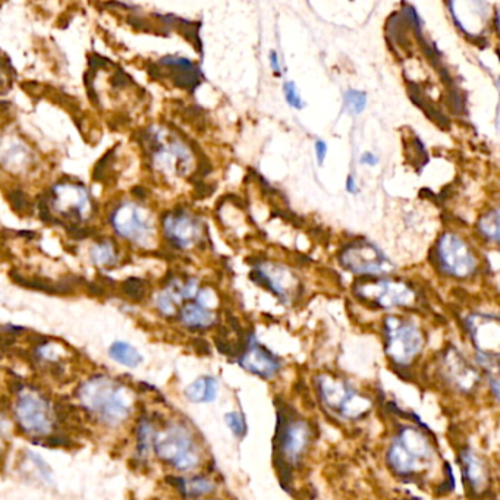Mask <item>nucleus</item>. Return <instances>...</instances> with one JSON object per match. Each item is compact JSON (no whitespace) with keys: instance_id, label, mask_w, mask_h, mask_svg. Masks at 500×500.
Returning a JSON list of instances; mask_svg holds the SVG:
<instances>
[{"instance_id":"obj_1","label":"nucleus","mask_w":500,"mask_h":500,"mask_svg":"<svg viewBox=\"0 0 500 500\" xmlns=\"http://www.w3.org/2000/svg\"><path fill=\"white\" fill-rule=\"evenodd\" d=\"M80 398L85 408L112 425L127 420L131 411L124 387L107 377H97L85 383L81 387Z\"/></svg>"},{"instance_id":"obj_2","label":"nucleus","mask_w":500,"mask_h":500,"mask_svg":"<svg viewBox=\"0 0 500 500\" xmlns=\"http://www.w3.org/2000/svg\"><path fill=\"white\" fill-rule=\"evenodd\" d=\"M385 333L386 352L396 364H409L424 346V337L420 328L399 317H387L385 320Z\"/></svg>"},{"instance_id":"obj_3","label":"nucleus","mask_w":500,"mask_h":500,"mask_svg":"<svg viewBox=\"0 0 500 500\" xmlns=\"http://www.w3.org/2000/svg\"><path fill=\"white\" fill-rule=\"evenodd\" d=\"M153 445L158 456L180 471H189L198 465V452L185 427H170L154 438Z\"/></svg>"},{"instance_id":"obj_4","label":"nucleus","mask_w":500,"mask_h":500,"mask_svg":"<svg viewBox=\"0 0 500 500\" xmlns=\"http://www.w3.org/2000/svg\"><path fill=\"white\" fill-rule=\"evenodd\" d=\"M311 430L307 421L294 416L292 412H279V423L276 432L277 452L286 465H295L310 443Z\"/></svg>"},{"instance_id":"obj_5","label":"nucleus","mask_w":500,"mask_h":500,"mask_svg":"<svg viewBox=\"0 0 500 500\" xmlns=\"http://www.w3.org/2000/svg\"><path fill=\"white\" fill-rule=\"evenodd\" d=\"M437 261L443 273L454 277H470L477 269V260L468 243L455 234H445L437 243Z\"/></svg>"},{"instance_id":"obj_6","label":"nucleus","mask_w":500,"mask_h":500,"mask_svg":"<svg viewBox=\"0 0 500 500\" xmlns=\"http://www.w3.org/2000/svg\"><path fill=\"white\" fill-rule=\"evenodd\" d=\"M340 263L349 272L362 276H379L392 272V264L385 254L373 243L364 241L348 246L340 254Z\"/></svg>"},{"instance_id":"obj_7","label":"nucleus","mask_w":500,"mask_h":500,"mask_svg":"<svg viewBox=\"0 0 500 500\" xmlns=\"http://www.w3.org/2000/svg\"><path fill=\"white\" fill-rule=\"evenodd\" d=\"M357 294L382 308L405 307L416 301V292L396 280H367L357 286Z\"/></svg>"},{"instance_id":"obj_8","label":"nucleus","mask_w":500,"mask_h":500,"mask_svg":"<svg viewBox=\"0 0 500 500\" xmlns=\"http://www.w3.org/2000/svg\"><path fill=\"white\" fill-rule=\"evenodd\" d=\"M145 142L150 145V154L153 156V162L158 166V169L169 170V172H175L178 175L188 172L191 151L184 142L175 138L165 142L160 133L150 136Z\"/></svg>"},{"instance_id":"obj_9","label":"nucleus","mask_w":500,"mask_h":500,"mask_svg":"<svg viewBox=\"0 0 500 500\" xmlns=\"http://www.w3.org/2000/svg\"><path fill=\"white\" fill-rule=\"evenodd\" d=\"M112 225L120 237L132 242H145L154 230L149 214L132 203L118 207L112 214Z\"/></svg>"},{"instance_id":"obj_10","label":"nucleus","mask_w":500,"mask_h":500,"mask_svg":"<svg viewBox=\"0 0 500 500\" xmlns=\"http://www.w3.org/2000/svg\"><path fill=\"white\" fill-rule=\"evenodd\" d=\"M17 418L28 433L46 434L52 427V411L47 400L33 392L22 393L17 404Z\"/></svg>"},{"instance_id":"obj_11","label":"nucleus","mask_w":500,"mask_h":500,"mask_svg":"<svg viewBox=\"0 0 500 500\" xmlns=\"http://www.w3.org/2000/svg\"><path fill=\"white\" fill-rule=\"evenodd\" d=\"M165 234L176 248H192L203 238V225L185 210L169 213L163 221Z\"/></svg>"},{"instance_id":"obj_12","label":"nucleus","mask_w":500,"mask_h":500,"mask_svg":"<svg viewBox=\"0 0 500 500\" xmlns=\"http://www.w3.org/2000/svg\"><path fill=\"white\" fill-rule=\"evenodd\" d=\"M52 204L57 213L68 219L82 221L91 210V198L84 187L80 185H57L52 191Z\"/></svg>"},{"instance_id":"obj_13","label":"nucleus","mask_w":500,"mask_h":500,"mask_svg":"<svg viewBox=\"0 0 500 500\" xmlns=\"http://www.w3.org/2000/svg\"><path fill=\"white\" fill-rule=\"evenodd\" d=\"M251 277L257 284L270 289L282 301H289L290 297L294 295L295 288L298 286V280L294 277V275L273 263L257 264L251 273Z\"/></svg>"},{"instance_id":"obj_14","label":"nucleus","mask_w":500,"mask_h":500,"mask_svg":"<svg viewBox=\"0 0 500 500\" xmlns=\"http://www.w3.org/2000/svg\"><path fill=\"white\" fill-rule=\"evenodd\" d=\"M468 327L474 345L479 349V355L497 360L500 344V328L497 319H492V317L487 315H474L468 322Z\"/></svg>"},{"instance_id":"obj_15","label":"nucleus","mask_w":500,"mask_h":500,"mask_svg":"<svg viewBox=\"0 0 500 500\" xmlns=\"http://www.w3.org/2000/svg\"><path fill=\"white\" fill-rule=\"evenodd\" d=\"M239 364L247 371L257 374L263 379H270L280 369V364L273 353L259 344H251L248 346L241 357Z\"/></svg>"},{"instance_id":"obj_16","label":"nucleus","mask_w":500,"mask_h":500,"mask_svg":"<svg viewBox=\"0 0 500 500\" xmlns=\"http://www.w3.org/2000/svg\"><path fill=\"white\" fill-rule=\"evenodd\" d=\"M445 369L449 376L450 382L456 387H459L463 392L472 390L475 385L479 383V374L474 367L461 357V353L455 349L446 353L445 357Z\"/></svg>"},{"instance_id":"obj_17","label":"nucleus","mask_w":500,"mask_h":500,"mask_svg":"<svg viewBox=\"0 0 500 500\" xmlns=\"http://www.w3.org/2000/svg\"><path fill=\"white\" fill-rule=\"evenodd\" d=\"M462 467L463 479L467 480L470 489L477 494L483 493L489 484V471H487L484 461L472 450L467 449L462 452Z\"/></svg>"},{"instance_id":"obj_18","label":"nucleus","mask_w":500,"mask_h":500,"mask_svg":"<svg viewBox=\"0 0 500 500\" xmlns=\"http://www.w3.org/2000/svg\"><path fill=\"white\" fill-rule=\"evenodd\" d=\"M396 441L414 459L421 462L424 467L427 465V462L430 461L432 446L429 438H427L420 430H417L416 427H405V429H402Z\"/></svg>"},{"instance_id":"obj_19","label":"nucleus","mask_w":500,"mask_h":500,"mask_svg":"<svg viewBox=\"0 0 500 500\" xmlns=\"http://www.w3.org/2000/svg\"><path fill=\"white\" fill-rule=\"evenodd\" d=\"M319 390L324 405L336 411L342 408L346 399L353 393V390H351L344 382L336 380L331 376L319 377Z\"/></svg>"},{"instance_id":"obj_20","label":"nucleus","mask_w":500,"mask_h":500,"mask_svg":"<svg viewBox=\"0 0 500 500\" xmlns=\"http://www.w3.org/2000/svg\"><path fill=\"white\" fill-rule=\"evenodd\" d=\"M387 463L392 471L398 475H412L420 472L424 465L417 459H414L407 450L395 441L387 452Z\"/></svg>"},{"instance_id":"obj_21","label":"nucleus","mask_w":500,"mask_h":500,"mask_svg":"<svg viewBox=\"0 0 500 500\" xmlns=\"http://www.w3.org/2000/svg\"><path fill=\"white\" fill-rule=\"evenodd\" d=\"M162 64L176 71L174 80L179 87L187 90H194V87H197L198 71L191 60L185 57H165Z\"/></svg>"},{"instance_id":"obj_22","label":"nucleus","mask_w":500,"mask_h":500,"mask_svg":"<svg viewBox=\"0 0 500 500\" xmlns=\"http://www.w3.org/2000/svg\"><path fill=\"white\" fill-rule=\"evenodd\" d=\"M180 320L191 328H205L216 322V314L198 302H191L182 307Z\"/></svg>"},{"instance_id":"obj_23","label":"nucleus","mask_w":500,"mask_h":500,"mask_svg":"<svg viewBox=\"0 0 500 500\" xmlns=\"http://www.w3.org/2000/svg\"><path fill=\"white\" fill-rule=\"evenodd\" d=\"M217 382L210 376L200 377L185 389V396L195 404L213 402L217 398Z\"/></svg>"},{"instance_id":"obj_24","label":"nucleus","mask_w":500,"mask_h":500,"mask_svg":"<svg viewBox=\"0 0 500 500\" xmlns=\"http://www.w3.org/2000/svg\"><path fill=\"white\" fill-rule=\"evenodd\" d=\"M109 355H111L116 362L125 365L129 369H136L142 362L141 353L127 342H115L109 348Z\"/></svg>"},{"instance_id":"obj_25","label":"nucleus","mask_w":500,"mask_h":500,"mask_svg":"<svg viewBox=\"0 0 500 500\" xmlns=\"http://www.w3.org/2000/svg\"><path fill=\"white\" fill-rule=\"evenodd\" d=\"M174 481L176 483L180 493L187 497H200L214 490V484L209 479L203 477H194L189 480L174 479Z\"/></svg>"},{"instance_id":"obj_26","label":"nucleus","mask_w":500,"mask_h":500,"mask_svg":"<svg viewBox=\"0 0 500 500\" xmlns=\"http://www.w3.org/2000/svg\"><path fill=\"white\" fill-rule=\"evenodd\" d=\"M371 408V402L369 398H365L357 392H353L348 399L345 404L342 405V408L339 409V414L345 418H358L361 416H364L365 412Z\"/></svg>"},{"instance_id":"obj_27","label":"nucleus","mask_w":500,"mask_h":500,"mask_svg":"<svg viewBox=\"0 0 500 500\" xmlns=\"http://www.w3.org/2000/svg\"><path fill=\"white\" fill-rule=\"evenodd\" d=\"M91 257L94 260L95 264L99 266H112L116 261V251H115V243H112L111 241H102L99 243H95L93 251H91Z\"/></svg>"},{"instance_id":"obj_28","label":"nucleus","mask_w":500,"mask_h":500,"mask_svg":"<svg viewBox=\"0 0 500 500\" xmlns=\"http://www.w3.org/2000/svg\"><path fill=\"white\" fill-rule=\"evenodd\" d=\"M480 234L492 242L499 241V212L492 210L485 213L477 225Z\"/></svg>"},{"instance_id":"obj_29","label":"nucleus","mask_w":500,"mask_h":500,"mask_svg":"<svg viewBox=\"0 0 500 500\" xmlns=\"http://www.w3.org/2000/svg\"><path fill=\"white\" fill-rule=\"evenodd\" d=\"M344 102L346 111L351 115L357 116L364 111L365 104H367V94L360 90H348L344 95Z\"/></svg>"},{"instance_id":"obj_30","label":"nucleus","mask_w":500,"mask_h":500,"mask_svg":"<svg viewBox=\"0 0 500 500\" xmlns=\"http://www.w3.org/2000/svg\"><path fill=\"white\" fill-rule=\"evenodd\" d=\"M122 289H124V294L133 301H141L145 297V285L141 279L137 277L128 279Z\"/></svg>"},{"instance_id":"obj_31","label":"nucleus","mask_w":500,"mask_h":500,"mask_svg":"<svg viewBox=\"0 0 500 500\" xmlns=\"http://www.w3.org/2000/svg\"><path fill=\"white\" fill-rule=\"evenodd\" d=\"M225 421L228 424V427L230 429V432L234 433L235 436L238 437H242L243 434H246V430H247V425H246V421H243L242 416L239 412H229L225 416Z\"/></svg>"},{"instance_id":"obj_32","label":"nucleus","mask_w":500,"mask_h":500,"mask_svg":"<svg viewBox=\"0 0 500 500\" xmlns=\"http://www.w3.org/2000/svg\"><path fill=\"white\" fill-rule=\"evenodd\" d=\"M284 94H285V100L286 103L294 107V109H302L304 107V102L301 99V95L298 94V90H297V85L292 82V81H288L285 82L284 85Z\"/></svg>"},{"instance_id":"obj_33","label":"nucleus","mask_w":500,"mask_h":500,"mask_svg":"<svg viewBox=\"0 0 500 500\" xmlns=\"http://www.w3.org/2000/svg\"><path fill=\"white\" fill-rule=\"evenodd\" d=\"M30 458L33 459L35 468H37L39 472L41 474V477L44 479V481L46 483H52V471H50V468H48L47 463L43 461V458L39 456V455H33V454L30 455Z\"/></svg>"},{"instance_id":"obj_34","label":"nucleus","mask_w":500,"mask_h":500,"mask_svg":"<svg viewBox=\"0 0 500 500\" xmlns=\"http://www.w3.org/2000/svg\"><path fill=\"white\" fill-rule=\"evenodd\" d=\"M326 153H327V144L324 141L319 140L315 142V156H317V162H319L320 166L324 163Z\"/></svg>"},{"instance_id":"obj_35","label":"nucleus","mask_w":500,"mask_h":500,"mask_svg":"<svg viewBox=\"0 0 500 500\" xmlns=\"http://www.w3.org/2000/svg\"><path fill=\"white\" fill-rule=\"evenodd\" d=\"M361 163L365 166H376L379 163V157H377L374 153L367 151L361 156Z\"/></svg>"},{"instance_id":"obj_36","label":"nucleus","mask_w":500,"mask_h":500,"mask_svg":"<svg viewBox=\"0 0 500 500\" xmlns=\"http://www.w3.org/2000/svg\"><path fill=\"white\" fill-rule=\"evenodd\" d=\"M269 60H270V66H272L275 74H276V75H280V71H282V69H280V62H279L277 53H276V52H270V59H269Z\"/></svg>"},{"instance_id":"obj_37","label":"nucleus","mask_w":500,"mask_h":500,"mask_svg":"<svg viewBox=\"0 0 500 500\" xmlns=\"http://www.w3.org/2000/svg\"><path fill=\"white\" fill-rule=\"evenodd\" d=\"M346 191L351 192V194H357L358 192L357 182H355V179H353L352 175H348V178H346Z\"/></svg>"}]
</instances>
